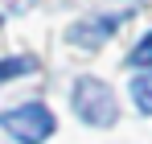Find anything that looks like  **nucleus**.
Wrapping results in <instances>:
<instances>
[{"label": "nucleus", "mask_w": 152, "mask_h": 144, "mask_svg": "<svg viewBox=\"0 0 152 144\" xmlns=\"http://www.w3.org/2000/svg\"><path fill=\"white\" fill-rule=\"evenodd\" d=\"M0 128L12 132L21 144H41V140H50V136H53L58 120H53L50 107H41V103H25V107L0 111Z\"/></svg>", "instance_id": "f03ea898"}, {"label": "nucleus", "mask_w": 152, "mask_h": 144, "mask_svg": "<svg viewBox=\"0 0 152 144\" xmlns=\"http://www.w3.org/2000/svg\"><path fill=\"white\" fill-rule=\"evenodd\" d=\"M127 21V12H103V17H91V21H82L70 29V41H82V46H103L119 25Z\"/></svg>", "instance_id": "7ed1b4c3"}, {"label": "nucleus", "mask_w": 152, "mask_h": 144, "mask_svg": "<svg viewBox=\"0 0 152 144\" xmlns=\"http://www.w3.org/2000/svg\"><path fill=\"white\" fill-rule=\"evenodd\" d=\"M74 111L91 128H111L115 115H119V103H115L111 87L103 78H78L74 82Z\"/></svg>", "instance_id": "f257e3e1"}, {"label": "nucleus", "mask_w": 152, "mask_h": 144, "mask_svg": "<svg viewBox=\"0 0 152 144\" xmlns=\"http://www.w3.org/2000/svg\"><path fill=\"white\" fill-rule=\"evenodd\" d=\"M132 99H136V107L152 115V74H140V78H132Z\"/></svg>", "instance_id": "20e7f679"}, {"label": "nucleus", "mask_w": 152, "mask_h": 144, "mask_svg": "<svg viewBox=\"0 0 152 144\" xmlns=\"http://www.w3.org/2000/svg\"><path fill=\"white\" fill-rule=\"evenodd\" d=\"M33 66H37L33 58H4V62H0V82H8V78H17V74H29Z\"/></svg>", "instance_id": "39448f33"}, {"label": "nucleus", "mask_w": 152, "mask_h": 144, "mask_svg": "<svg viewBox=\"0 0 152 144\" xmlns=\"http://www.w3.org/2000/svg\"><path fill=\"white\" fill-rule=\"evenodd\" d=\"M127 62H132V66H152V33L132 49V58H127Z\"/></svg>", "instance_id": "423d86ee"}]
</instances>
